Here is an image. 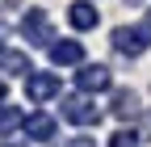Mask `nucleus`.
<instances>
[{"mask_svg":"<svg viewBox=\"0 0 151 147\" xmlns=\"http://www.w3.org/2000/svg\"><path fill=\"white\" fill-rule=\"evenodd\" d=\"M21 130H25L29 139H55V118H50V114H29V118L21 122Z\"/></svg>","mask_w":151,"mask_h":147,"instance_id":"6e6552de","label":"nucleus"},{"mask_svg":"<svg viewBox=\"0 0 151 147\" xmlns=\"http://www.w3.org/2000/svg\"><path fill=\"white\" fill-rule=\"evenodd\" d=\"M63 147H97V139H84V135H80V139H67Z\"/></svg>","mask_w":151,"mask_h":147,"instance_id":"ddd939ff","label":"nucleus"},{"mask_svg":"<svg viewBox=\"0 0 151 147\" xmlns=\"http://www.w3.org/2000/svg\"><path fill=\"white\" fill-rule=\"evenodd\" d=\"M113 114L118 118H134L139 114V97L130 88H113Z\"/></svg>","mask_w":151,"mask_h":147,"instance_id":"9d476101","label":"nucleus"},{"mask_svg":"<svg viewBox=\"0 0 151 147\" xmlns=\"http://www.w3.org/2000/svg\"><path fill=\"white\" fill-rule=\"evenodd\" d=\"M63 118L71 126H97L101 122V105L92 101V97H84V93H76V97L63 101Z\"/></svg>","mask_w":151,"mask_h":147,"instance_id":"f03ea898","label":"nucleus"},{"mask_svg":"<svg viewBox=\"0 0 151 147\" xmlns=\"http://www.w3.org/2000/svg\"><path fill=\"white\" fill-rule=\"evenodd\" d=\"M76 88H80L84 97L105 93V88H113V71H109L105 63H84L80 71H76Z\"/></svg>","mask_w":151,"mask_h":147,"instance_id":"7ed1b4c3","label":"nucleus"},{"mask_svg":"<svg viewBox=\"0 0 151 147\" xmlns=\"http://www.w3.org/2000/svg\"><path fill=\"white\" fill-rule=\"evenodd\" d=\"M21 34L29 38V46H50V38H55L50 17H46L42 9H29V13L21 17Z\"/></svg>","mask_w":151,"mask_h":147,"instance_id":"39448f33","label":"nucleus"},{"mask_svg":"<svg viewBox=\"0 0 151 147\" xmlns=\"http://www.w3.org/2000/svg\"><path fill=\"white\" fill-rule=\"evenodd\" d=\"M0 67L9 71V76H29L34 71V63H29L25 50H0Z\"/></svg>","mask_w":151,"mask_h":147,"instance_id":"1a4fd4ad","label":"nucleus"},{"mask_svg":"<svg viewBox=\"0 0 151 147\" xmlns=\"http://www.w3.org/2000/svg\"><path fill=\"white\" fill-rule=\"evenodd\" d=\"M21 122H25V114L17 105H0V139H9L13 130H21Z\"/></svg>","mask_w":151,"mask_h":147,"instance_id":"9b49d317","label":"nucleus"},{"mask_svg":"<svg viewBox=\"0 0 151 147\" xmlns=\"http://www.w3.org/2000/svg\"><path fill=\"white\" fill-rule=\"evenodd\" d=\"M67 21H71V30H97L101 13H97V4H88V0H71Z\"/></svg>","mask_w":151,"mask_h":147,"instance_id":"423d86ee","label":"nucleus"},{"mask_svg":"<svg viewBox=\"0 0 151 147\" xmlns=\"http://www.w3.org/2000/svg\"><path fill=\"white\" fill-rule=\"evenodd\" d=\"M0 105H4V80H0Z\"/></svg>","mask_w":151,"mask_h":147,"instance_id":"4468645a","label":"nucleus"},{"mask_svg":"<svg viewBox=\"0 0 151 147\" xmlns=\"http://www.w3.org/2000/svg\"><path fill=\"white\" fill-rule=\"evenodd\" d=\"M59 93H63V80L55 76V71H29V76H25V97H29L34 105L55 101Z\"/></svg>","mask_w":151,"mask_h":147,"instance_id":"f257e3e1","label":"nucleus"},{"mask_svg":"<svg viewBox=\"0 0 151 147\" xmlns=\"http://www.w3.org/2000/svg\"><path fill=\"white\" fill-rule=\"evenodd\" d=\"M143 30H147V34H151V13H147V25H143Z\"/></svg>","mask_w":151,"mask_h":147,"instance_id":"2eb2a0df","label":"nucleus"},{"mask_svg":"<svg viewBox=\"0 0 151 147\" xmlns=\"http://www.w3.org/2000/svg\"><path fill=\"white\" fill-rule=\"evenodd\" d=\"M147 30L143 25H118L113 30V50H122V55H130V59H139V55L147 50Z\"/></svg>","mask_w":151,"mask_h":147,"instance_id":"20e7f679","label":"nucleus"},{"mask_svg":"<svg viewBox=\"0 0 151 147\" xmlns=\"http://www.w3.org/2000/svg\"><path fill=\"white\" fill-rule=\"evenodd\" d=\"M109 147H139V135L134 130H118V135L109 139Z\"/></svg>","mask_w":151,"mask_h":147,"instance_id":"f8f14e48","label":"nucleus"},{"mask_svg":"<svg viewBox=\"0 0 151 147\" xmlns=\"http://www.w3.org/2000/svg\"><path fill=\"white\" fill-rule=\"evenodd\" d=\"M50 63H84V46L76 42V38H67V42H50Z\"/></svg>","mask_w":151,"mask_h":147,"instance_id":"0eeeda50","label":"nucleus"},{"mask_svg":"<svg viewBox=\"0 0 151 147\" xmlns=\"http://www.w3.org/2000/svg\"><path fill=\"white\" fill-rule=\"evenodd\" d=\"M0 50H4V30H0Z\"/></svg>","mask_w":151,"mask_h":147,"instance_id":"dca6fc26","label":"nucleus"}]
</instances>
